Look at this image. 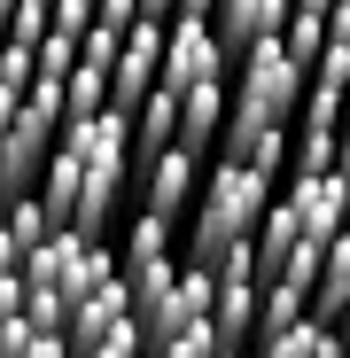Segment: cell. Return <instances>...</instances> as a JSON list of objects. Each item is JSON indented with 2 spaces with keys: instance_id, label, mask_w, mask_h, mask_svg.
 Returning a JSON list of instances; mask_svg holds the SVG:
<instances>
[{
  "instance_id": "cell-10",
  "label": "cell",
  "mask_w": 350,
  "mask_h": 358,
  "mask_svg": "<svg viewBox=\"0 0 350 358\" xmlns=\"http://www.w3.org/2000/svg\"><path fill=\"white\" fill-rule=\"evenodd\" d=\"M319 47H327V0H288V24H280V55L312 78L319 63Z\"/></svg>"
},
{
  "instance_id": "cell-9",
  "label": "cell",
  "mask_w": 350,
  "mask_h": 358,
  "mask_svg": "<svg viewBox=\"0 0 350 358\" xmlns=\"http://www.w3.org/2000/svg\"><path fill=\"white\" fill-rule=\"evenodd\" d=\"M218 133H226V86H195V94H180V148L210 164Z\"/></svg>"
},
{
  "instance_id": "cell-2",
  "label": "cell",
  "mask_w": 350,
  "mask_h": 358,
  "mask_svg": "<svg viewBox=\"0 0 350 358\" xmlns=\"http://www.w3.org/2000/svg\"><path fill=\"white\" fill-rule=\"evenodd\" d=\"M296 109H304V71L280 55V39L233 63V78H226V133H257V125L288 133Z\"/></svg>"
},
{
  "instance_id": "cell-17",
  "label": "cell",
  "mask_w": 350,
  "mask_h": 358,
  "mask_svg": "<svg viewBox=\"0 0 350 358\" xmlns=\"http://www.w3.org/2000/svg\"><path fill=\"white\" fill-rule=\"evenodd\" d=\"M86 358H148V343H140V320H125V327H109Z\"/></svg>"
},
{
  "instance_id": "cell-14",
  "label": "cell",
  "mask_w": 350,
  "mask_h": 358,
  "mask_svg": "<svg viewBox=\"0 0 350 358\" xmlns=\"http://www.w3.org/2000/svg\"><path fill=\"white\" fill-rule=\"evenodd\" d=\"M350 117V86H327V78H304V109H296V125H319V133H335Z\"/></svg>"
},
{
  "instance_id": "cell-3",
  "label": "cell",
  "mask_w": 350,
  "mask_h": 358,
  "mask_svg": "<svg viewBox=\"0 0 350 358\" xmlns=\"http://www.w3.org/2000/svg\"><path fill=\"white\" fill-rule=\"evenodd\" d=\"M163 24H171V8L148 0L140 24H133V39L117 47V63H109V109H117V117H133V109L163 86Z\"/></svg>"
},
{
  "instance_id": "cell-19",
  "label": "cell",
  "mask_w": 350,
  "mask_h": 358,
  "mask_svg": "<svg viewBox=\"0 0 350 358\" xmlns=\"http://www.w3.org/2000/svg\"><path fill=\"white\" fill-rule=\"evenodd\" d=\"M335 171L350 179V117H342V133H335Z\"/></svg>"
},
{
  "instance_id": "cell-8",
  "label": "cell",
  "mask_w": 350,
  "mask_h": 358,
  "mask_svg": "<svg viewBox=\"0 0 350 358\" xmlns=\"http://www.w3.org/2000/svg\"><path fill=\"white\" fill-rule=\"evenodd\" d=\"M125 320H133V296H125V280L109 273V280H101V288L86 296V304H71V327H63L71 358H86V350H94V343H101L109 327H125Z\"/></svg>"
},
{
  "instance_id": "cell-1",
  "label": "cell",
  "mask_w": 350,
  "mask_h": 358,
  "mask_svg": "<svg viewBox=\"0 0 350 358\" xmlns=\"http://www.w3.org/2000/svg\"><path fill=\"white\" fill-rule=\"evenodd\" d=\"M272 179H257V171H242V164H210L203 171V195H195V226H187V265H218L226 250H242V242H257V226H265V210H272Z\"/></svg>"
},
{
  "instance_id": "cell-13",
  "label": "cell",
  "mask_w": 350,
  "mask_h": 358,
  "mask_svg": "<svg viewBox=\"0 0 350 358\" xmlns=\"http://www.w3.org/2000/svg\"><path fill=\"white\" fill-rule=\"evenodd\" d=\"M304 320H312V296L288 288V280H265V296H257V343H272V335H288V327H304Z\"/></svg>"
},
{
  "instance_id": "cell-16",
  "label": "cell",
  "mask_w": 350,
  "mask_h": 358,
  "mask_svg": "<svg viewBox=\"0 0 350 358\" xmlns=\"http://www.w3.org/2000/svg\"><path fill=\"white\" fill-rule=\"evenodd\" d=\"M39 39H47V0H16V24H8V47H31V55H39Z\"/></svg>"
},
{
  "instance_id": "cell-11",
  "label": "cell",
  "mask_w": 350,
  "mask_h": 358,
  "mask_svg": "<svg viewBox=\"0 0 350 358\" xmlns=\"http://www.w3.org/2000/svg\"><path fill=\"white\" fill-rule=\"evenodd\" d=\"M0 234H8V250H16V265H24L31 250H47L54 218H47V203H39V195H8V203H0Z\"/></svg>"
},
{
  "instance_id": "cell-18",
  "label": "cell",
  "mask_w": 350,
  "mask_h": 358,
  "mask_svg": "<svg viewBox=\"0 0 350 358\" xmlns=\"http://www.w3.org/2000/svg\"><path fill=\"white\" fill-rule=\"evenodd\" d=\"M24 358H71V343H63V335H31V350H24Z\"/></svg>"
},
{
  "instance_id": "cell-15",
  "label": "cell",
  "mask_w": 350,
  "mask_h": 358,
  "mask_svg": "<svg viewBox=\"0 0 350 358\" xmlns=\"http://www.w3.org/2000/svg\"><path fill=\"white\" fill-rule=\"evenodd\" d=\"M47 31L71 39V47H86V31H94V0H47Z\"/></svg>"
},
{
  "instance_id": "cell-21",
  "label": "cell",
  "mask_w": 350,
  "mask_h": 358,
  "mask_svg": "<svg viewBox=\"0 0 350 358\" xmlns=\"http://www.w3.org/2000/svg\"><path fill=\"white\" fill-rule=\"evenodd\" d=\"M218 358H249V350H218Z\"/></svg>"
},
{
  "instance_id": "cell-4",
  "label": "cell",
  "mask_w": 350,
  "mask_h": 358,
  "mask_svg": "<svg viewBox=\"0 0 350 358\" xmlns=\"http://www.w3.org/2000/svg\"><path fill=\"white\" fill-rule=\"evenodd\" d=\"M226 55L210 39V16L203 8H171L163 24V94H195V86H226Z\"/></svg>"
},
{
  "instance_id": "cell-6",
  "label": "cell",
  "mask_w": 350,
  "mask_h": 358,
  "mask_svg": "<svg viewBox=\"0 0 350 358\" xmlns=\"http://www.w3.org/2000/svg\"><path fill=\"white\" fill-rule=\"evenodd\" d=\"M280 24H288V0H226V8H210V39H218V55H226V71L242 63V55L272 47Z\"/></svg>"
},
{
  "instance_id": "cell-5",
  "label": "cell",
  "mask_w": 350,
  "mask_h": 358,
  "mask_svg": "<svg viewBox=\"0 0 350 358\" xmlns=\"http://www.w3.org/2000/svg\"><path fill=\"white\" fill-rule=\"evenodd\" d=\"M203 156H187V148H163L156 164H140L133 171V187H140V210L148 218H163V226H180L187 210H195V195H203Z\"/></svg>"
},
{
  "instance_id": "cell-12",
  "label": "cell",
  "mask_w": 350,
  "mask_h": 358,
  "mask_svg": "<svg viewBox=\"0 0 350 358\" xmlns=\"http://www.w3.org/2000/svg\"><path fill=\"white\" fill-rule=\"evenodd\" d=\"M249 358H350V343H342L335 327H319V320H304V327H288V335H272V343H257Z\"/></svg>"
},
{
  "instance_id": "cell-20",
  "label": "cell",
  "mask_w": 350,
  "mask_h": 358,
  "mask_svg": "<svg viewBox=\"0 0 350 358\" xmlns=\"http://www.w3.org/2000/svg\"><path fill=\"white\" fill-rule=\"evenodd\" d=\"M8 24H16V0H0V47H8Z\"/></svg>"
},
{
  "instance_id": "cell-7",
  "label": "cell",
  "mask_w": 350,
  "mask_h": 358,
  "mask_svg": "<svg viewBox=\"0 0 350 358\" xmlns=\"http://www.w3.org/2000/svg\"><path fill=\"white\" fill-rule=\"evenodd\" d=\"M280 203L296 210L304 242L327 250L335 234H342V218H350V179H342V171H327V179H280Z\"/></svg>"
}]
</instances>
